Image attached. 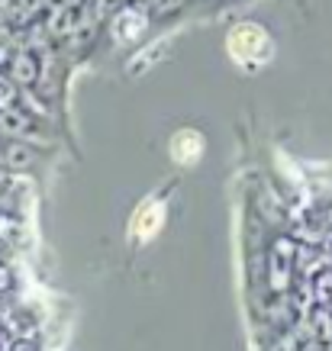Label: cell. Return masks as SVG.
Returning a JSON list of instances; mask_svg holds the SVG:
<instances>
[{
  "label": "cell",
  "mask_w": 332,
  "mask_h": 351,
  "mask_svg": "<svg viewBox=\"0 0 332 351\" xmlns=\"http://www.w3.org/2000/svg\"><path fill=\"white\" fill-rule=\"evenodd\" d=\"M226 55L233 58L236 68L255 71V68H261V64H268L274 58V39L261 23L242 20L226 32Z\"/></svg>",
  "instance_id": "obj_1"
},
{
  "label": "cell",
  "mask_w": 332,
  "mask_h": 351,
  "mask_svg": "<svg viewBox=\"0 0 332 351\" xmlns=\"http://www.w3.org/2000/svg\"><path fill=\"white\" fill-rule=\"evenodd\" d=\"M149 32V13L139 7H123V10L110 20V36L117 43H139Z\"/></svg>",
  "instance_id": "obj_2"
},
{
  "label": "cell",
  "mask_w": 332,
  "mask_h": 351,
  "mask_svg": "<svg viewBox=\"0 0 332 351\" xmlns=\"http://www.w3.org/2000/svg\"><path fill=\"white\" fill-rule=\"evenodd\" d=\"M206 152V138L200 129H178L168 142V155L178 165H197Z\"/></svg>",
  "instance_id": "obj_3"
},
{
  "label": "cell",
  "mask_w": 332,
  "mask_h": 351,
  "mask_svg": "<svg viewBox=\"0 0 332 351\" xmlns=\"http://www.w3.org/2000/svg\"><path fill=\"white\" fill-rule=\"evenodd\" d=\"M161 223H165V203H145L139 216L132 219V232H136V239L149 242L152 235L161 229Z\"/></svg>",
  "instance_id": "obj_4"
},
{
  "label": "cell",
  "mask_w": 332,
  "mask_h": 351,
  "mask_svg": "<svg viewBox=\"0 0 332 351\" xmlns=\"http://www.w3.org/2000/svg\"><path fill=\"white\" fill-rule=\"evenodd\" d=\"M32 75H36L32 55H16V58H13V77H16L20 84H26V81H32Z\"/></svg>",
  "instance_id": "obj_5"
},
{
  "label": "cell",
  "mask_w": 332,
  "mask_h": 351,
  "mask_svg": "<svg viewBox=\"0 0 332 351\" xmlns=\"http://www.w3.org/2000/svg\"><path fill=\"white\" fill-rule=\"evenodd\" d=\"M13 94H16V90H13V81H7V77H0V107H3V104H10Z\"/></svg>",
  "instance_id": "obj_6"
}]
</instances>
